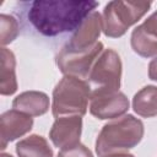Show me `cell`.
<instances>
[{
    "label": "cell",
    "mask_w": 157,
    "mask_h": 157,
    "mask_svg": "<svg viewBox=\"0 0 157 157\" xmlns=\"http://www.w3.org/2000/svg\"><path fill=\"white\" fill-rule=\"evenodd\" d=\"M49 97L44 92L26 91L12 101V108L31 117H40L49 110Z\"/></svg>",
    "instance_id": "7c38bea8"
},
{
    "label": "cell",
    "mask_w": 157,
    "mask_h": 157,
    "mask_svg": "<svg viewBox=\"0 0 157 157\" xmlns=\"http://www.w3.org/2000/svg\"><path fill=\"white\" fill-rule=\"evenodd\" d=\"M103 157H135V156L131 153H128V152H114V153L105 155Z\"/></svg>",
    "instance_id": "d6986e66"
},
{
    "label": "cell",
    "mask_w": 157,
    "mask_h": 157,
    "mask_svg": "<svg viewBox=\"0 0 157 157\" xmlns=\"http://www.w3.org/2000/svg\"><path fill=\"white\" fill-rule=\"evenodd\" d=\"M132 50L144 58L157 55V11L134 28L131 33Z\"/></svg>",
    "instance_id": "9c48e42d"
},
{
    "label": "cell",
    "mask_w": 157,
    "mask_h": 157,
    "mask_svg": "<svg viewBox=\"0 0 157 157\" xmlns=\"http://www.w3.org/2000/svg\"><path fill=\"white\" fill-rule=\"evenodd\" d=\"M16 153L18 157H53L54 155L48 141L37 134L20 140L16 145Z\"/></svg>",
    "instance_id": "5bb4252c"
},
{
    "label": "cell",
    "mask_w": 157,
    "mask_h": 157,
    "mask_svg": "<svg viewBox=\"0 0 157 157\" xmlns=\"http://www.w3.org/2000/svg\"><path fill=\"white\" fill-rule=\"evenodd\" d=\"M0 157H12V156H11V155H9V153H5V152H2Z\"/></svg>",
    "instance_id": "ffe728a7"
},
{
    "label": "cell",
    "mask_w": 157,
    "mask_h": 157,
    "mask_svg": "<svg viewBox=\"0 0 157 157\" xmlns=\"http://www.w3.org/2000/svg\"><path fill=\"white\" fill-rule=\"evenodd\" d=\"M134 112L144 118L157 115V86L148 85L135 93L132 98Z\"/></svg>",
    "instance_id": "9a60e30c"
},
{
    "label": "cell",
    "mask_w": 157,
    "mask_h": 157,
    "mask_svg": "<svg viewBox=\"0 0 157 157\" xmlns=\"http://www.w3.org/2000/svg\"><path fill=\"white\" fill-rule=\"evenodd\" d=\"M148 77L152 81H157V55L148 64Z\"/></svg>",
    "instance_id": "ac0fdd59"
},
{
    "label": "cell",
    "mask_w": 157,
    "mask_h": 157,
    "mask_svg": "<svg viewBox=\"0 0 157 157\" xmlns=\"http://www.w3.org/2000/svg\"><path fill=\"white\" fill-rule=\"evenodd\" d=\"M90 113L97 119H118L129 109V99L123 92L93 96L90 98Z\"/></svg>",
    "instance_id": "ba28073f"
},
{
    "label": "cell",
    "mask_w": 157,
    "mask_h": 157,
    "mask_svg": "<svg viewBox=\"0 0 157 157\" xmlns=\"http://www.w3.org/2000/svg\"><path fill=\"white\" fill-rule=\"evenodd\" d=\"M98 5L97 1H34L31 4L28 20L40 34L54 37L76 31Z\"/></svg>",
    "instance_id": "6da1fadb"
},
{
    "label": "cell",
    "mask_w": 157,
    "mask_h": 157,
    "mask_svg": "<svg viewBox=\"0 0 157 157\" xmlns=\"http://www.w3.org/2000/svg\"><path fill=\"white\" fill-rule=\"evenodd\" d=\"M56 157H93V155L88 147L78 144L76 146L60 150Z\"/></svg>",
    "instance_id": "e0dca14e"
},
{
    "label": "cell",
    "mask_w": 157,
    "mask_h": 157,
    "mask_svg": "<svg viewBox=\"0 0 157 157\" xmlns=\"http://www.w3.org/2000/svg\"><path fill=\"white\" fill-rule=\"evenodd\" d=\"M151 7L148 1H109L103 10V33L119 38L142 18Z\"/></svg>",
    "instance_id": "277c9868"
},
{
    "label": "cell",
    "mask_w": 157,
    "mask_h": 157,
    "mask_svg": "<svg viewBox=\"0 0 157 157\" xmlns=\"http://www.w3.org/2000/svg\"><path fill=\"white\" fill-rule=\"evenodd\" d=\"M144 137V124L131 114L105 124L96 140V152L103 157L114 152H125L135 147Z\"/></svg>",
    "instance_id": "7a4b0ae2"
},
{
    "label": "cell",
    "mask_w": 157,
    "mask_h": 157,
    "mask_svg": "<svg viewBox=\"0 0 157 157\" xmlns=\"http://www.w3.org/2000/svg\"><path fill=\"white\" fill-rule=\"evenodd\" d=\"M103 50L101 42H97L93 47L85 50H72L65 45L56 55V65L64 76L87 80L94 61Z\"/></svg>",
    "instance_id": "8992f818"
},
{
    "label": "cell",
    "mask_w": 157,
    "mask_h": 157,
    "mask_svg": "<svg viewBox=\"0 0 157 157\" xmlns=\"http://www.w3.org/2000/svg\"><path fill=\"white\" fill-rule=\"evenodd\" d=\"M17 91L16 80V59L13 53L2 47L1 48V70H0V93L2 96H11Z\"/></svg>",
    "instance_id": "4fadbf2b"
},
{
    "label": "cell",
    "mask_w": 157,
    "mask_h": 157,
    "mask_svg": "<svg viewBox=\"0 0 157 157\" xmlns=\"http://www.w3.org/2000/svg\"><path fill=\"white\" fill-rule=\"evenodd\" d=\"M91 98V90L86 80L64 76L53 91L52 113L55 118L65 115H85Z\"/></svg>",
    "instance_id": "3957f363"
},
{
    "label": "cell",
    "mask_w": 157,
    "mask_h": 157,
    "mask_svg": "<svg viewBox=\"0 0 157 157\" xmlns=\"http://www.w3.org/2000/svg\"><path fill=\"white\" fill-rule=\"evenodd\" d=\"M33 126V118L26 113L16 109L6 110L0 117V135L1 148L4 150L7 142L22 137L31 131Z\"/></svg>",
    "instance_id": "30bf717a"
},
{
    "label": "cell",
    "mask_w": 157,
    "mask_h": 157,
    "mask_svg": "<svg viewBox=\"0 0 157 157\" xmlns=\"http://www.w3.org/2000/svg\"><path fill=\"white\" fill-rule=\"evenodd\" d=\"M103 31V20L102 15L98 11H93L91 15L86 17V20L78 26L76 31H74L67 48L72 50H85L93 47L99 38L101 32Z\"/></svg>",
    "instance_id": "8fae6325"
},
{
    "label": "cell",
    "mask_w": 157,
    "mask_h": 157,
    "mask_svg": "<svg viewBox=\"0 0 157 157\" xmlns=\"http://www.w3.org/2000/svg\"><path fill=\"white\" fill-rule=\"evenodd\" d=\"M82 131L81 115H65L55 118L49 131V139L53 145L60 150L69 148L80 144Z\"/></svg>",
    "instance_id": "52a82bcc"
},
{
    "label": "cell",
    "mask_w": 157,
    "mask_h": 157,
    "mask_svg": "<svg viewBox=\"0 0 157 157\" xmlns=\"http://www.w3.org/2000/svg\"><path fill=\"white\" fill-rule=\"evenodd\" d=\"M120 78L121 60L119 54L113 49H104L94 61L86 80L91 97L119 92Z\"/></svg>",
    "instance_id": "5b68a950"
},
{
    "label": "cell",
    "mask_w": 157,
    "mask_h": 157,
    "mask_svg": "<svg viewBox=\"0 0 157 157\" xmlns=\"http://www.w3.org/2000/svg\"><path fill=\"white\" fill-rule=\"evenodd\" d=\"M0 23H1V45L5 47L6 44L13 42L18 36L20 27L17 20L11 15H0Z\"/></svg>",
    "instance_id": "2e32d148"
}]
</instances>
